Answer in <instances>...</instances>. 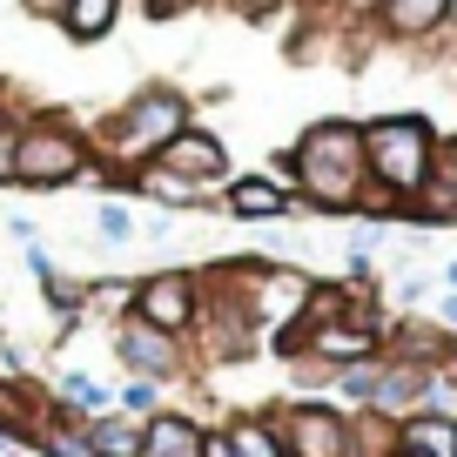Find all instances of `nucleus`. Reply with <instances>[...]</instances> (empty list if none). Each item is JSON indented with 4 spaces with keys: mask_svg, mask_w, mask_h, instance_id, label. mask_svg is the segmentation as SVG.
I'll return each instance as SVG.
<instances>
[{
    "mask_svg": "<svg viewBox=\"0 0 457 457\" xmlns=\"http://www.w3.org/2000/svg\"><path fill=\"white\" fill-rule=\"evenodd\" d=\"M95 169V135L68 108H28L14 129V188H74Z\"/></svg>",
    "mask_w": 457,
    "mask_h": 457,
    "instance_id": "7ed1b4c3",
    "label": "nucleus"
},
{
    "mask_svg": "<svg viewBox=\"0 0 457 457\" xmlns=\"http://www.w3.org/2000/svg\"><path fill=\"white\" fill-rule=\"evenodd\" d=\"M215 7H228L236 21H256V28H296V0H215Z\"/></svg>",
    "mask_w": 457,
    "mask_h": 457,
    "instance_id": "aec40b11",
    "label": "nucleus"
},
{
    "mask_svg": "<svg viewBox=\"0 0 457 457\" xmlns=\"http://www.w3.org/2000/svg\"><path fill=\"white\" fill-rule=\"evenodd\" d=\"M121 7H129V0H68L54 28L68 34L74 47H95V41H108V34H114V21H121Z\"/></svg>",
    "mask_w": 457,
    "mask_h": 457,
    "instance_id": "4468645a",
    "label": "nucleus"
},
{
    "mask_svg": "<svg viewBox=\"0 0 457 457\" xmlns=\"http://www.w3.org/2000/svg\"><path fill=\"white\" fill-rule=\"evenodd\" d=\"M142 457H202V424L188 411H155L142 424Z\"/></svg>",
    "mask_w": 457,
    "mask_h": 457,
    "instance_id": "9b49d317",
    "label": "nucleus"
},
{
    "mask_svg": "<svg viewBox=\"0 0 457 457\" xmlns=\"http://www.w3.org/2000/svg\"><path fill=\"white\" fill-rule=\"evenodd\" d=\"M209 7H215V0H209Z\"/></svg>",
    "mask_w": 457,
    "mask_h": 457,
    "instance_id": "e433bc0d",
    "label": "nucleus"
},
{
    "mask_svg": "<svg viewBox=\"0 0 457 457\" xmlns=\"http://www.w3.org/2000/svg\"><path fill=\"white\" fill-rule=\"evenodd\" d=\"M262 175H270L283 195H296V202H303V188H296V155H289V148H276V155L262 162Z\"/></svg>",
    "mask_w": 457,
    "mask_h": 457,
    "instance_id": "b1692460",
    "label": "nucleus"
},
{
    "mask_svg": "<svg viewBox=\"0 0 457 457\" xmlns=\"http://www.w3.org/2000/svg\"><path fill=\"white\" fill-rule=\"evenodd\" d=\"M28 457H41V451H28Z\"/></svg>",
    "mask_w": 457,
    "mask_h": 457,
    "instance_id": "c9c22d12",
    "label": "nucleus"
},
{
    "mask_svg": "<svg viewBox=\"0 0 457 457\" xmlns=\"http://www.w3.org/2000/svg\"><path fill=\"white\" fill-rule=\"evenodd\" d=\"M377 377H384V357H370V363H343V370L329 377V390H337L350 411H363V403L377 397Z\"/></svg>",
    "mask_w": 457,
    "mask_h": 457,
    "instance_id": "a211bd4d",
    "label": "nucleus"
},
{
    "mask_svg": "<svg viewBox=\"0 0 457 457\" xmlns=\"http://www.w3.org/2000/svg\"><path fill=\"white\" fill-rule=\"evenodd\" d=\"M114 411H129V417H155V411H162V384H155V377H129V384L114 390Z\"/></svg>",
    "mask_w": 457,
    "mask_h": 457,
    "instance_id": "4be33fe9",
    "label": "nucleus"
},
{
    "mask_svg": "<svg viewBox=\"0 0 457 457\" xmlns=\"http://www.w3.org/2000/svg\"><path fill=\"white\" fill-rule=\"evenodd\" d=\"M437 283H444V289H457V256L444 262V276H437Z\"/></svg>",
    "mask_w": 457,
    "mask_h": 457,
    "instance_id": "f704fd0d",
    "label": "nucleus"
},
{
    "mask_svg": "<svg viewBox=\"0 0 457 457\" xmlns=\"http://www.w3.org/2000/svg\"><path fill=\"white\" fill-rule=\"evenodd\" d=\"M236 457H283V437H276V417L270 411H243L236 424H222Z\"/></svg>",
    "mask_w": 457,
    "mask_h": 457,
    "instance_id": "dca6fc26",
    "label": "nucleus"
},
{
    "mask_svg": "<svg viewBox=\"0 0 457 457\" xmlns=\"http://www.w3.org/2000/svg\"><path fill=\"white\" fill-rule=\"evenodd\" d=\"M95 228H101V243H135V228H142V222H135V209L121 195H101L95 202Z\"/></svg>",
    "mask_w": 457,
    "mask_h": 457,
    "instance_id": "6ab92c4d",
    "label": "nucleus"
},
{
    "mask_svg": "<svg viewBox=\"0 0 457 457\" xmlns=\"http://www.w3.org/2000/svg\"><path fill=\"white\" fill-rule=\"evenodd\" d=\"M148 329H169V337L188 343V329H195L202 316V270H155V276H135V310Z\"/></svg>",
    "mask_w": 457,
    "mask_h": 457,
    "instance_id": "423d86ee",
    "label": "nucleus"
},
{
    "mask_svg": "<svg viewBox=\"0 0 457 457\" xmlns=\"http://www.w3.org/2000/svg\"><path fill=\"white\" fill-rule=\"evenodd\" d=\"M296 155V188L303 209L316 215H357L363 188H370V162H363V121L350 114H323L289 142Z\"/></svg>",
    "mask_w": 457,
    "mask_h": 457,
    "instance_id": "f257e3e1",
    "label": "nucleus"
},
{
    "mask_svg": "<svg viewBox=\"0 0 457 457\" xmlns=\"http://www.w3.org/2000/svg\"><path fill=\"white\" fill-rule=\"evenodd\" d=\"M437 121L430 114H370L363 121V162H370V182L411 209L417 188L437 175Z\"/></svg>",
    "mask_w": 457,
    "mask_h": 457,
    "instance_id": "20e7f679",
    "label": "nucleus"
},
{
    "mask_svg": "<svg viewBox=\"0 0 457 457\" xmlns=\"http://www.w3.org/2000/svg\"><path fill=\"white\" fill-rule=\"evenodd\" d=\"M28 276H34V283H47V276H61V270H54V256H47L41 243H28Z\"/></svg>",
    "mask_w": 457,
    "mask_h": 457,
    "instance_id": "a878e982",
    "label": "nucleus"
},
{
    "mask_svg": "<svg viewBox=\"0 0 457 457\" xmlns=\"http://www.w3.org/2000/svg\"><path fill=\"white\" fill-rule=\"evenodd\" d=\"M323 14H337V0H296V21H323Z\"/></svg>",
    "mask_w": 457,
    "mask_h": 457,
    "instance_id": "2f4dec72",
    "label": "nucleus"
},
{
    "mask_svg": "<svg viewBox=\"0 0 457 457\" xmlns=\"http://www.w3.org/2000/svg\"><path fill=\"white\" fill-rule=\"evenodd\" d=\"M296 209H303V202L283 195V188H276L262 169L228 175V182H222V215H228V222H262V228H270V222H289Z\"/></svg>",
    "mask_w": 457,
    "mask_h": 457,
    "instance_id": "1a4fd4ad",
    "label": "nucleus"
},
{
    "mask_svg": "<svg viewBox=\"0 0 457 457\" xmlns=\"http://www.w3.org/2000/svg\"><path fill=\"white\" fill-rule=\"evenodd\" d=\"M61 7L68 0H21V14H34V21H61Z\"/></svg>",
    "mask_w": 457,
    "mask_h": 457,
    "instance_id": "c85d7f7f",
    "label": "nucleus"
},
{
    "mask_svg": "<svg viewBox=\"0 0 457 457\" xmlns=\"http://www.w3.org/2000/svg\"><path fill=\"white\" fill-rule=\"evenodd\" d=\"M444 7L451 0H384L377 7V41L384 47H430L444 34Z\"/></svg>",
    "mask_w": 457,
    "mask_h": 457,
    "instance_id": "9d476101",
    "label": "nucleus"
},
{
    "mask_svg": "<svg viewBox=\"0 0 457 457\" xmlns=\"http://www.w3.org/2000/svg\"><path fill=\"white\" fill-rule=\"evenodd\" d=\"M403 457H457V417L451 411H411L397 417Z\"/></svg>",
    "mask_w": 457,
    "mask_h": 457,
    "instance_id": "ddd939ff",
    "label": "nucleus"
},
{
    "mask_svg": "<svg viewBox=\"0 0 457 457\" xmlns=\"http://www.w3.org/2000/svg\"><path fill=\"white\" fill-rule=\"evenodd\" d=\"M7 236H14V243L28 249V243H34V222H28V215H7Z\"/></svg>",
    "mask_w": 457,
    "mask_h": 457,
    "instance_id": "473e14b6",
    "label": "nucleus"
},
{
    "mask_svg": "<svg viewBox=\"0 0 457 457\" xmlns=\"http://www.w3.org/2000/svg\"><path fill=\"white\" fill-rule=\"evenodd\" d=\"M444 34H451V47H457V0L444 7Z\"/></svg>",
    "mask_w": 457,
    "mask_h": 457,
    "instance_id": "72a5a7b5",
    "label": "nucleus"
},
{
    "mask_svg": "<svg viewBox=\"0 0 457 457\" xmlns=\"http://www.w3.org/2000/svg\"><path fill=\"white\" fill-rule=\"evenodd\" d=\"M21 114H28V101H21V87H14V81H0V142H14Z\"/></svg>",
    "mask_w": 457,
    "mask_h": 457,
    "instance_id": "5701e85b",
    "label": "nucleus"
},
{
    "mask_svg": "<svg viewBox=\"0 0 457 457\" xmlns=\"http://www.w3.org/2000/svg\"><path fill=\"white\" fill-rule=\"evenodd\" d=\"M142 424H148V417L101 411V417H87L81 444H87V457H142Z\"/></svg>",
    "mask_w": 457,
    "mask_h": 457,
    "instance_id": "f8f14e48",
    "label": "nucleus"
},
{
    "mask_svg": "<svg viewBox=\"0 0 457 457\" xmlns=\"http://www.w3.org/2000/svg\"><path fill=\"white\" fill-rule=\"evenodd\" d=\"M129 310H135V283H87V310L81 316H114V323H121Z\"/></svg>",
    "mask_w": 457,
    "mask_h": 457,
    "instance_id": "412c9836",
    "label": "nucleus"
},
{
    "mask_svg": "<svg viewBox=\"0 0 457 457\" xmlns=\"http://www.w3.org/2000/svg\"><path fill=\"white\" fill-rule=\"evenodd\" d=\"M202 457H236V444H228V430H209V424H202Z\"/></svg>",
    "mask_w": 457,
    "mask_h": 457,
    "instance_id": "bb28decb",
    "label": "nucleus"
},
{
    "mask_svg": "<svg viewBox=\"0 0 457 457\" xmlns=\"http://www.w3.org/2000/svg\"><path fill=\"white\" fill-rule=\"evenodd\" d=\"M276 417V437H283V457H343L350 451V411L323 397H289V403H270Z\"/></svg>",
    "mask_w": 457,
    "mask_h": 457,
    "instance_id": "39448f33",
    "label": "nucleus"
},
{
    "mask_svg": "<svg viewBox=\"0 0 457 457\" xmlns=\"http://www.w3.org/2000/svg\"><path fill=\"white\" fill-rule=\"evenodd\" d=\"M437 175H451V182H457V135H444V142H437Z\"/></svg>",
    "mask_w": 457,
    "mask_h": 457,
    "instance_id": "7c9ffc66",
    "label": "nucleus"
},
{
    "mask_svg": "<svg viewBox=\"0 0 457 457\" xmlns=\"http://www.w3.org/2000/svg\"><path fill=\"white\" fill-rule=\"evenodd\" d=\"M437 329H451V337H457V289H444V296H437Z\"/></svg>",
    "mask_w": 457,
    "mask_h": 457,
    "instance_id": "c756f323",
    "label": "nucleus"
},
{
    "mask_svg": "<svg viewBox=\"0 0 457 457\" xmlns=\"http://www.w3.org/2000/svg\"><path fill=\"white\" fill-rule=\"evenodd\" d=\"M430 296V276H403L397 283V303H424Z\"/></svg>",
    "mask_w": 457,
    "mask_h": 457,
    "instance_id": "cd10ccee",
    "label": "nucleus"
},
{
    "mask_svg": "<svg viewBox=\"0 0 457 457\" xmlns=\"http://www.w3.org/2000/svg\"><path fill=\"white\" fill-rule=\"evenodd\" d=\"M114 357H121V370H129V377H155V384H175V377L195 363L182 337L148 329L142 316H121V323H114Z\"/></svg>",
    "mask_w": 457,
    "mask_h": 457,
    "instance_id": "0eeeda50",
    "label": "nucleus"
},
{
    "mask_svg": "<svg viewBox=\"0 0 457 457\" xmlns=\"http://www.w3.org/2000/svg\"><path fill=\"white\" fill-rule=\"evenodd\" d=\"M343 457H403V430H397V417H384V411H350V451Z\"/></svg>",
    "mask_w": 457,
    "mask_h": 457,
    "instance_id": "2eb2a0df",
    "label": "nucleus"
},
{
    "mask_svg": "<svg viewBox=\"0 0 457 457\" xmlns=\"http://www.w3.org/2000/svg\"><path fill=\"white\" fill-rule=\"evenodd\" d=\"M188 121H195V101H188L175 81H148V87H135L121 108L101 114L87 135H95L101 162H114V169H142V162H155Z\"/></svg>",
    "mask_w": 457,
    "mask_h": 457,
    "instance_id": "f03ea898",
    "label": "nucleus"
},
{
    "mask_svg": "<svg viewBox=\"0 0 457 457\" xmlns=\"http://www.w3.org/2000/svg\"><path fill=\"white\" fill-rule=\"evenodd\" d=\"M155 162H162V169H175V175H188L195 188H222L228 175H236V169H228V148H222V135H209L202 121H188V129L175 135V142L162 148Z\"/></svg>",
    "mask_w": 457,
    "mask_h": 457,
    "instance_id": "6e6552de",
    "label": "nucleus"
},
{
    "mask_svg": "<svg viewBox=\"0 0 457 457\" xmlns=\"http://www.w3.org/2000/svg\"><path fill=\"white\" fill-rule=\"evenodd\" d=\"M54 397L68 403V411H81V417H101V411H114V390H108V384H95L87 370H61Z\"/></svg>",
    "mask_w": 457,
    "mask_h": 457,
    "instance_id": "f3484780",
    "label": "nucleus"
},
{
    "mask_svg": "<svg viewBox=\"0 0 457 457\" xmlns=\"http://www.w3.org/2000/svg\"><path fill=\"white\" fill-rule=\"evenodd\" d=\"M188 7H209V0H142V21H182Z\"/></svg>",
    "mask_w": 457,
    "mask_h": 457,
    "instance_id": "393cba45",
    "label": "nucleus"
}]
</instances>
